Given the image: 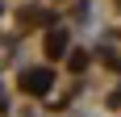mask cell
I'll use <instances>...</instances> for the list:
<instances>
[{
	"mask_svg": "<svg viewBox=\"0 0 121 117\" xmlns=\"http://www.w3.org/2000/svg\"><path fill=\"white\" fill-rule=\"evenodd\" d=\"M63 46H67V38H63V34H50V38H46V50H50V54H59Z\"/></svg>",
	"mask_w": 121,
	"mask_h": 117,
	"instance_id": "2",
	"label": "cell"
},
{
	"mask_svg": "<svg viewBox=\"0 0 121 117\" xmlns=\"http://www.w3.org/2000/svg\"><path fill=\"white\" fill-rule=\"evenodd\" d=\"M25 88H29V92H38V88H46V84H50V75H46V71H29V75H25Z\"/></svg>",
	"mask_w": 121,
	"mask_h": 117,
	"instance_id": "1",
	"label": "cell"
}]
</instances>
